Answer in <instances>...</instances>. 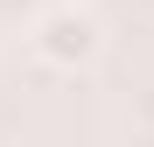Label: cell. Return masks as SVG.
Wrapping results in <instances>:
<instances>
[{
  "label": "cell",
  "mask_w": 154,
  "mask_h": 147,
  "mask_svg": "<svg viewBox=\"0 0 154 147\" xmlns=\"http://www.w3.org/2000/svg\"><path fill=\"white\" fill-rule=\"evenodd\" d=\"M35 56L49 70H91L98 56H105V21H98L91 7H77V0H56L42 21H35Z\"/></svg>",
  "instance_id": "6da1fadb"
}]
</instances>
